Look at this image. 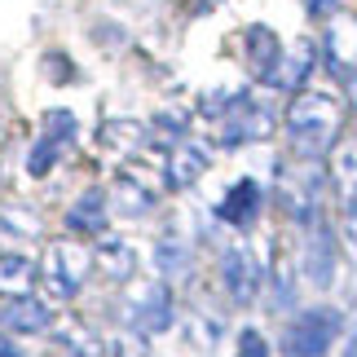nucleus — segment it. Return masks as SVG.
Segmentation results:
<instances>
[{
    "label": "nucleus",
    "instance_id": "obj_1",
    "mask_svg": "<svg viewBox=\"0 0 357 357\" xmlns=\"http://www.w3.org/2000/svg\"><path fill=\"white\" fill-rule=\"evenodd\" d=\"M344 119H349V102L331 89H300L287 98L282 106V137L291 146V159H313L322 163L335 150V142L344 137Z\"/></svg>",
    "mask_w": 357,
    "mask_h": 357
},
{
    "label": "nucleus",
    "instance_id": "obj_2",
    "mask_svg": "<svg viewBox=\"0 0 357 357\" xmlns=\"http://www.w3.org/2000/svg\"><path fill=\"white\" fill-rule=\"evenodd\" d=\"M216 123V146L221 150H243V146H260L278 132L282 111L273 102L269 89H229V98L221 106V115L212 119Z\"/></svg>",
    "mask_w": 357,
    "mask_h": 357
},
{
    "label": "nucleus",
    "instance_id": "obj_3",
    "mask_svg": "<svg viewBox=\"0 0 357 357\" xmlns=\"http://www.w3.org/2000/svg\"><path fill=\"white\" fill-rule=\"evenodd\" d=\"M273 208H278L296 229H309L322 221L326 212V172L313 159H287L273 172V190H269Z\"/></svg>",
    "mask_w": 357,
    "mask_h": 357
},
{
    "label": "nucleus",
    "instance_id": "obj_4",
    "mask_svg": "<svg viewBox=\"0 0 357 357\" xmlns=\"http://www.w3.org/2000/svg\"><path fill=\"white\" fill-rule=\"evenodd\" d=\"M119 322L132 335H168L176 326V296L163 278H132L119 300Z\"/></svg>",
    "mask_w": 357,
    "mask_h": 357
},
{
    "label": "nucleus",
    "instance_id": "obj_5",
    "mask_svg": "<svg viewBox=\"0 0 357 357\" xmlns=\"http://www.w3.org/2000/svg\"><path fill=\"white\" fill-rule=\"evenodd\" d=\"M93 278V247L84 238H53L45 247V260H40V282L45 291L58 300V305H71L79 300V291L89 287Z\"/></svg>",
    "mask_w": 357,
    "mask_h": 357
},
{
    "label": "nucleus",
    "instance_id": "obj_6",
    "mask_svg": "<svg viewBox=\"0 0 357 357\" xmlns=\"http://www.w3.org/2000/svg\"><path fill=\"white\" fill-rule=\"evenodd\" d=\"M340 331H344V313L335 305H305L287 318L282 335H278V353L282 357H326L335 349Z\"/></svg>",
    "mask_w": 357,
    "mask_h": 357
},
{
    "label": "nucleus",
    "instance_id": "obj_7",
    "mask_svg": "<svg viewBox=\"0 0 357 357\" xmlns=\"http://www.w3.org/2000/svg\"><path fill=\"white\" fill-rule=\"evenodd\" d=\"M265 273L269 265L252 252V243H229L216 256V287L234 309H252L260 291H265Z\"/></svg>",
    "mask_w": 357,
    "mask_h": 357
},
{
    "label": "nucleus",
    "instance_id": "obj_8",
    "mask_svg": "<svg viewBox=\"0 0 357 357\" xmlns=\"http://www.w3.org/2000/svg\"><path fill=\"white\" fill-rule=\"evenodd\" d=\"M265 208H269V190L260 185L256 176H238V181H229L225 195L216 199L212 216L225 229H234V234H252V229H260V221H265Z\"/></svg>",
    "mask_w": 357,
    "mask_h": 357
},
{
    "label": "nucleus",
    "instance_id": "obj_9",
    "mask_svg": "<svg viewBox=\"0 0 357 357\" xmlns=\"http://www.w3.org/2000/svg\"><path fill=\"white\" fill-rule=\"evenodd\" d=\"M296 269H300V282L318 287V291H326V287L335 282V269H340V234L326 225V216H322L318 225L300 229V260H296Z\"/></svg>",
    "mask_w": 357,
    "mask_h": 357
},
{
    "label": "nucleus",
    "instance_id": "obj_10",
    "mask_svg": "<svg viewBox=\"0 0 357 357\" xmlns=\"http://www.w3.org/2000/svg\"><path fill=\"white\" fill-rule=\"evenodd\" d=\"M75 142H79V119L71 111H49L45 123H40L36 146L26 150V172H31V176H49L66 155H71Z\"/></svg>",
    "mask_w": 357,
    "mask_h": 357
},
{
    "label": "nucleus",
    "instance_id": "obj_11",
    "mask_svg": "<svg viewBox=\"0 0 357 357\" xmlns=\"http://www.w3.org/2000/svg\"><path fill=\"white\" fill-rule=\"evenodd\" d=\"M212 168V146L199 142V137H181L176 146H168V155L159 163V181L163 190H172V195H185V190H195L203 176Z\"/></svg>",
    "mask_w": 357,
    "mask_h": 357
},
{
    "label": "nucleus",
    "instance_id": "obj_12",
    "mask_svg": "<svg viewBox=\"0 0 357 357\" xmlns=\"http://www.w3.org/2000/svg\"><path fill=\"white\" fill-rule=\"evenodd\" d=\"M318 58L340 84L357 71V13L340 9L322 22V40H318Z\"/></svg>",
    "mask_w": 357,
    "mask_h": 357
},
{
    "label": "nucleus",
    "instance_id": "obj_13",
    "mask_svg": "<svg viewBox=\"0 0 357 357\" xmlns=\"http://www.w3.org/2000/svg\"><path fill=\"white\" fill-rule=\"evenodd\" d=\"M322 66V58H318V40H296V45H282V58H278V66L265 75V84L260 89H269V93H300V89H309V79H313V71Z\"/></svg>",
    "mask_w": 357,
    "mask_h": 357
},
{
    "label": "nucleus",
    "instance_id": "obj_14",
    "mask_svg": "<svg viewBox=\"0 0 357 357\" xmlns=\"http://www.w3.org/2000/svg\"><path fill=\"white\" fill-rule=\"evenodd\" d=\"M106 195H111V212L115 216H123V221H146V216L159 208L163 185H155L150 176H142L137 168H123Z\"/></svg>",
    "mask_w": 357,
    "mask_h": 357
},
{
    "label": "nucleus",
    "instance_id": "obj_15",
    "mask_svg": "<svg viewBox=\"0 0 357 357\" xmlns=\"http://www.w3.org/2000/svg\"><path fill=\"white\" fill-rule=\"evenodd\" d=\"M62 229L71 238H102L111 229V195L102 185H89L71 199V208L62 212Z\"/></svg>",
    "mask_w": 357,
    "mask_h": 357
},
{
    "label": "nucleus",
    "instance_id": "obj_16",
    "mask_svg": "<svg viewBox=\"0 0 357 357\" xmlns=\"http://www.w3.org/2000/svg\"><path fill=\"white\" fill-rule=\"evenodd\" d=\"M137 269H142V252H137L132 238L123 234H102L93 243V273H102L106 282L115 287H128L137 278Z\"/></svg>",
    "mask_w": 357,
    "mask_h": 357
},
{
    "label": "nucleus",
    "instance_id": "obj_17",
    "mask_svg": "<svg viewBox=\"0 0 357 357\" xmlns=\"http://www.w3.org/2000/svg\"><path fill=\"white\" fill-rule=\"evenodd\" d=\"M53 322H58V313H53L49 300L40 296H18V300H5L0 305V331L13 335V340H26V335H49Z\"/></svg>",
    "mask_w": 357,
    "mask_h": 357
},
{
    "label": "nucleus",
    "instance_id": "obj_18",
    "mask_svg": "<svg viewBox=\"0 0 357 357\" xmlns=\"http://www.w3.org/2000/svg\"><path fill=\"white\" fill-rule=\"evenodd\" d=\"M155 273L163 282H185L190 273H195V243H190L185 234H176V229H168V234L155 238Z\"/></svg>",
    "mask_w": 357,
    "mask_h": 357
},
{
    "label": "nucleus",
    "instance_id": "obj_19",
    "mask_svg": "<svg viewBox=\"0 0 357 357\" xmlns=\"http://www.w3.org/2000/svg\"><path fill=\"white\" fill-rule=\"evenodd\" d=\"M278 58H282V40L273 36V26H265V22L247 26L243 31V62H247V71H252L256 84H265V75L278 66Z\"/></svg>",
    "mask_w": 357,
    "mask_h": 357
},
{
    "label": "nucleus",
    "instance_id": "obj_20",
    "mask_svg": "<svg viewBox=\"0 0 357 357\" xmlns=\"http://www.w3.org/2000/svg\"><path fill=\"white\" fill-rule=\"evenodd\" d=\"M49 335H53V344H58L62 353H71V357H106V340L98 335V326L75 318V313L58 318Z\"/></svg>",
    "mask_w": 357,
    "mask_h": 357
},
{
    "label": "nucleus",
    "instance_id": "obj_21",
    "mask_svg": "<svg viewBox=\"0 0 357 357\" xmlns=\"http://www.w3.org/2000/svg\"><path fill=\"white\" fill-rule=\"evenodd\" d=\"M40 282V265L22 252H0V300L31 296Z\"/></svg>",
    "mask_w": 357,
    "mask_h": 357
},
{
    "label": "nucleus",
    "instance_id": "obj_22",
    "mask_svg": "<svg viewBox=\"0 0 357 357\" xmlns=\"http://www.w3.org/2000/svg\"><path fill=\"white\" fill-rule=\"evenodd\" d=\"M0 238H13V243L45 238V216H40L31 203H5V208H0Z\"/></svg>",
    "mask_w": 357,
    "mask_h": 357
},
{
    "label": "nucleus",
    "instance_id": "obj_23",
    "mask_svg": "<svg viewBox=\"0 0 357 357\" xmlns=\"http://www.w3.org/2000/svg\"><path fill=\"white\" fill-rule=\"evenodd\" d=\"M146 142H150V128L137 123V119H106L102 123V146L111 150V155H119V159L142 155Z\"/></svg>",
    "mask_w": 357,
    "mask_h": 357
},
{
    "label": "nucleus",
    "instance_id": "obj_24",
    "mask_svg": "<svg viewBox=\"0 0 357 357\" xmlns=\"http://www.w3.org/2000/svg\"><path fill=\"white\" fill-rule=\"evenodd\" d=\"M331 185H335V199H349L357 195V132H344L335 142L331 155Z\"/></svg>",
    "mask_w": 357,
    "mask_h": 357
},
{
    "label": "nucleus",
    "instance_id": "obj_25",
    "mask_svg": "<svg viewBox=\"0 0 357 357\" xmlns=\"http://www.w3.org/2000/svg\"><path fill=\"white\" fill-rule=\"evenodd\" d=\"M269 353L273 349H269V340H265L260 326H243L234 335V357H269Z\"/></svg>",
    "mask_w": 357,
    "mask_h": 357
},
{
    "label": "nucleus",
    "instance_id": "obj_26",
    "mask_svg": "<svg viewBox=\"0 0 357 357\" xmlns=\"http://www.w3.org/2000/svg\"><path fill=\"white\" fill-rule=\"evenodd\" d=\"M340 243H344L357 260V195L340 199Z\"/></svg>",
    "mask_w": 357,
    "mask_h": 357
},
{
    "label": "nucleus",
    "instance_id": "obj_27",
    "mask_svg": "<svg viewBox=\"0 0 357 357\" xmlns=\"http://www.w3.org/2000/svg\"><path fill=\"white\" fill-rule=\"evenodd\" d=\"M340 9H344V0H305V13H309V18H318V22H326Z\"/></svg>",
    "mask_w": 357,
    "mask_h": 357
},
{
    "label": "nucleus",
    "instance_id": "obj_28",
    "mask_svg": "<svg viewBox=\"0 0 357 357\" xmlns=\"http://www.w3.org/2000/svg\"><path fill=\"white\" fill-rule=\"evenodd\" d=\"M0 357H22V349L13 344V335H5V331H0Z\"/></svg>",
    "mask_w": 357,
    "mask_h": 357
},
{
    "label": "nucleus",
    "instance_id": "obj_29",
    "mask_svg": "<svg viewBox=\"0 0 357 357\" xmlns=\"http://www.w3.org/2000/svg\"><path fill=\"white\" fill-rule=\"evenodd\" d=\"M344 102H349L353 111H357V71H353V75L344 79Z\"/></svg>",
    "mask_w": 357,
    "mask_h": 357
},
{
    "label": "nucleus",
    "instance_id": "obj_30",
    "mask_svg": "<svg viewBox=\"0 0 357 357\" xmlns=\"http://www.w3.org/2000/svg\"><path fill=\"white\" fill-rule=\"evenodd\" d=\"M340 357H357V326H353V335L344 340V349H340Z\"/></svg>",
    "mask_w": 357,
    "mask_h": 357
}]
</instances>
